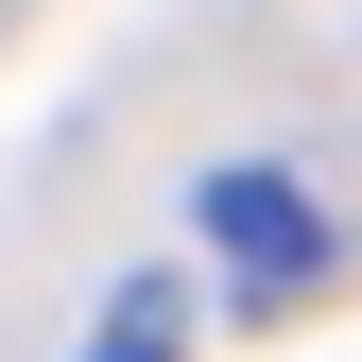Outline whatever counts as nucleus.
Here are the masks:
<instances>
[{"label": "nucleus", "mask_w": 362, "mask_h": 362, "mask_svg": "<svg viewBox=\"0 0 362 362\" xmlns=\"http://www.w3.org/2000/svg\"><path fill=\"white\" fill-rule=\"evenodd\" d=\"M207 242L242 259V276H310V259H328V224H310L276 173H207Z\"/></svg>", "instance_id": "nucleus-1"}, {"label": "nucleus", "mask_w": 362, "mask_h": 362, "mask_svg": "<svg viewBox=\"0 0 362 362\" xmlns=\"http://www.w3.org/2000/svg\"><path fill=\"white\" fill-rule=\"evenodd\" d=\"M156 345H173V276H139V293H121V310H104V345H86V362H156Z\"/></svg>", "instance_id": "nucleus-2"}]
</instances>
